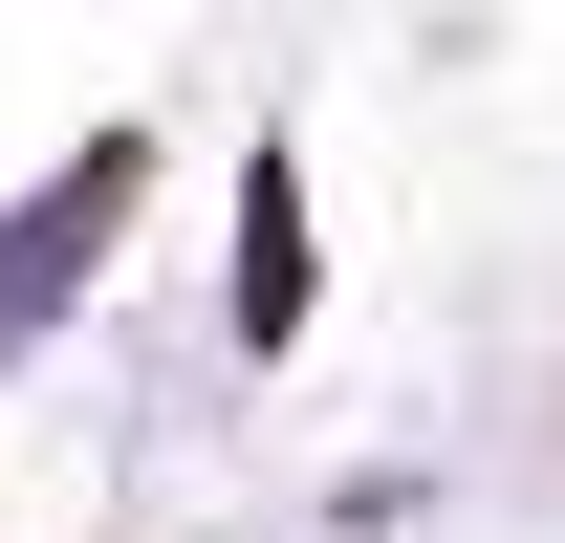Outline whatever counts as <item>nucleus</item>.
I'll return each instance as SVG.
<instances>
[{
	"label": "nucleus",
	"instance_id": "1",
	"mask_svg": "<svg viewBox=\"0 0 565 543\" xmlns=\"http://www.w3.org/2000/svg\"><path fill=\"white\" fill-rule=\"evenodd\" d=\"M131 196H152V152H131V131H87L66 174H44V196L0 217V348H44V305H66V283L109 262V217H131Z\"/></svg>",
	"mask_w": 565,
	"mask_h": 543
},
{
	"label": "nucleus",
	"instance_id": "2",
	"mask_svg": "<svg viewBox=\"0 0 565 543\" xmlns=\"http://www.w3.org/2000/svg\"><path fill=\"white\" fill-rule=\"evenodd\" d=\"M305 327V196H282V152L239 174V348H282Z\"/></svg>",
	"mask_w": 565,
	"mask_h": 543
}]
</instances>
